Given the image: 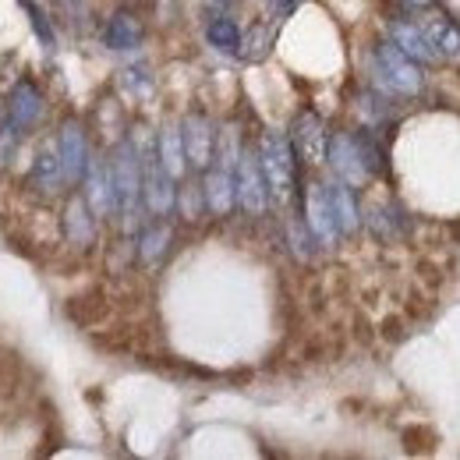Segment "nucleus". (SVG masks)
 Here are the masks:
<instances>
[{
  "instance_id": "1",
  "label": "nucleus",
  "mask_w": 460,
  "mask_h": 460,
  "mask_svg": "<svg viewBox=\"0 0 460 460\" xmlns=\"http://www.w3.org/2000/svg\"><path fill=\"white\" fill-rule=\"evenodd\" d=\"M259 160L266 171V184H270V202L284 206L294 195V177H297V153L294 142L284 131H266L262 146H259Z\"/></svg>"
},
{
  "instance_id": "2",
  "label": "nucleus",
  "mask_w": 460,
  "mask_h": 460,
  "mask_svg": "<svg viewBox=\"0 0 460 460\" xmlns=\"http://www.w3.org/2000/svg\"><path fill=\"white\" fill-rule=\"evenodd\" d=\"M114 191H117V217L131 227L138 220V209L146 206L142 202V153L131 138H124L114 149Z\"/></svg>"
},
{
  "instance_id": "3",
  "label": "nucleus",
  "mask_w": 460,
  "mask_h": 460,
  "mask_svg": "<svg viewBox=\"0 0 460 460\" xmlns=\"http://www.w3.org/2000/svg\"><path fill=\"white\" fill-rule=\"evenodd\" d=\"M372 71H376L379 89H386V93L411 96V93L421 89V64L407 58L394 40L376 43V50H372Z\"/></svg>"
},
{
  "instance_id": "4",
  "label": "nucleus",
  "mask_w": 460,
  "mask_h": 460,
  "mask_svg": "<svg viewBox=\"0 0 460 460\" xmlns=\"http://www.w3.org/2000/svg\"><path fill=\"white\" fill-rule=\"evenodd\" d=\"M142 202L153 217H171L177 206V188H173L171 171L164 167V160L156 153V142L142 153Z\"/></svg>"
},
{
  "instance_id": "5",
  "label": "nucleus",
  "mask_w": 460,
  "mask_h": 460,
  "mask_svg": "<svg viewBox=\"0 0 460 460\" xmlns=\"http://www.w3.org/2000/svg\"><path fill=\"white\" fill-rule=\"evenodd\" d=\"M237 206L248 217H262L270 206V184H266V171L259 160V149L244 146L241 160H237Z\"/></svg>"
},
{
  "instance_id": "6",
  "label": "nucleus",
  "mask_w": 460,
  "mask_h": 460,
  "mask_svg": "<svg viewBox=\"0 0 460 460\" xmlns=\"http://www.w3.org/2000/svg\"><path fill=\"white\" fill-rule=\"evenodd\" d=\"M326 164H330V171L337 173L341 181H347V184H361V181L372 173L368 164H365L361 146H358V135H350V131L330 135V142H326Z\"/></svg>"
},
{
  "instance_id": "7",
  "label": "nucleus",
  "mask_w": 460,
  "mask_h": 460,
  "mask_svg": "<svg viewBox=\"0 0 460 460\" xmlns=\"http://www.w3.org/2000/svg\"><path fill=\"white\" fill-rule=\"evenodd\" d=\"M181 138H184V153H188V167L191 171H206L217 156V131L213 120L206 114H188L181 120Z\"/></svg>"
},
{
  "instance_id": "8",
  "label": "nucleus",
  "mask_w": 460,
  "mask_h": 460,
  "mask_svg": "<svg viewBox=\"0 0 460 460\" xmlns=\"http://www.w3.org/2000/svg\"><path fill=\"white\" fill-rule=\"evenodd\" d=\"M305 220H308V227L315 234V241L319 244H337V237H344L341 234V224H337V213H333V202H330V188L323 184V181H315V184H308V195H305Z\"/></svg>"
},
{
  "instance_id": "9",
  "label": "nucleus",
  "mask_w": 460,
  "mask_h": 460,
  "mask_svg": "<svg viewBox=\"0 0 460 460\" xmlns=\"http://www.w3.org/2000/svg\"><path fill=\"white\" fill-rule=\"evenodd\" d=\"M82 184H85V202H89V209H93V217L96 220H107V217H114L117 213V191H114V167H111V160H93L89 164V171L82 177Z\"/></svg>"
},
{
  "instance_id": "10",
  "label": "nucleus",
  "mask_w": 460,
  "mask_h": 460,
  "mask_svg": "<svg viewBox=\"0 0 460 460\" xmlns=\"http://www.w3.org/2000/svg\"><path fill=\"white\" fill-rule=\"evenodd\" d=\"M58 149H60V164H64L67 181H71V184L82 181L85 171H89V164H93V156H89V138H85V131H82L78 120H64V124H60Z\"/></svg>"
},
{
  "instance_id": "11",
  "label": "nucleus",
  "mask_w": 460,
  "mask_h": 460,
  "mask_svg": "<svg viewBox=\"0 0 460 460\" xmlns=\"http://www.w3.org/2000/svg\"><path fill=\"white\" fill-rule=\"evenodd\" d=\"M290 142H294V153H297L301 160H308V164H326V142H330V135H326L323 120L315 114L305 111V114L294 117Z\"/></svg>"
},
{
  "instance_id": "12",
  "label": "nucleus",
  "mask_w": 460,
  "mask_h": 460,
  "mask_svg": "<svg viewBox=\"0 0 460 460\" xmlns=\"http://www.w3.org/2000/svg\"><path fill=\"white\" fill-rule=\"evenodd\" d=\"M202 195H206V209L213 217H227L237 206V171L209 164L206 167V181H202Z\"/></svg>"
},
{
  "instance_id": "13",
  "label": "nucleus",
  "mask_w": 460,
  "mask_h": 460,
  "mask_svg": "<svg viewBox=\"0 0 460 460\" xmlns=\"http://www.w3.org/2000/svg\"><path fill=\"white\" fill-rule=\"evenodd\" d=\"M386 40H394L403 54L411 60H418V64H436V60H439V54L432 50V43H429V36H425V29L414 25L411 18H394V22L386 25Z\"/></svg>"
},
{
  "instance_id": "14",
  "label": "nucleus",
  "mask_w": 460,
  "mask_h": 460,
  "mask_svg": "<svg viewBox=\"0 0 460 460\" xmlns=\"http://www.w3.org/2000/svg\"><path fill=\"white\" fill-rule=\"evenodd\" d=\"M7 117L18 131H29L40 124L43 117V93L32 85V82H18L11 89V100H7Z\"/></svg>"
},
{
  "instance_id": "15",
  "label": "nucleus",
  "mask_w": 460,
  "mask_h": 460,
  "mask_svg": "<svg viewBox=\"0 0 460 460\" xmlns=\"http://www.w3.org/2000/svg\"><path fill=\"white\" fill-rule=\"evenodd\" d=\"M142 40H146V29L131 11H114V18L103 25V47L107 50H117V54L138 50Z\"/></svg>"
},
{
  "instance_id": "16",
  "label": "nucleus",
  "mask_w": 460,
  "mask_h": 460,
  "mask_svg": "<svg viewBox=\"0 0 460 460\" xmlns=\"http://www.w3.org/2000/svg\"><path fill=\"white\" fill-rule=\"evenodd\" d=\"M330 188V202H333V213H337V224H341V234H354L361 227V206H358V195L347 181H333L326 184Z\"/></svg>"
},
{
  "instance_id": "17",
  "label": "nucleus",
  "mask_w": 460,
  "mask_h": 460,
  "mask_svg": "<svg viewBox=\"0 0 460 460\" xmlns=\"http://www.w3.org/2000/svg\"><path fill=\"white\" fill-rule=\"evenodd\" d=\"M421 29H425V36H429L432 50L439 54V60L460 58V25H454L450 18H429Z\"/></svg>"
},
{
  "instance_id": "18",
  "label": "nucleus",
  "mask_w": 460,
  "mask_h": 460,
  "mask_svg": "<svg viewBox=\"0 0 460 460\" xmlns=\"http://www.w3.org/2000/svg\"><path fill=\"white\" fill-rule=\"evenodd\" d=\"M64 181H67V173H64V164H60V149H54V146L40 149V156H36V164H32V184H36L40 191L54 195Z\"/></svg>"
},
{
  "instance_id": "19",
  "label": "nucleus",
  "mask_w": 460,
  "mask_h": 460,
  "mask_svg": "<svg viewBox=\"0 0 460 460\" xmlns=\"http://www.w3.org/2000/svg\"><path fill=\"white\" fill-rule=\"evenodd\" d=\"M93 230H96V217H93L85 195H82V199H71L67 209H64V234H67V241L89 244V241H93Z\"/></svg>"
},
{
  "instance_id": "20",
  "label": "nucleus",
  "mask_w": 460,
  "mask_h": 460,
  "mask_svg": "<svg viewBox=\"0 0 460 460\" xmlns=\"http://www.w3.org/2000/svg\"><path fill=\"white\" fill-rule=\"evenodd\" d=\"M156 153L164 160V167L171 171L173 181H181L188 173V153H184V138H181V128H164L156 135Z\"/></svg>"
},
{
  "instance_id": "21",
  "label": "nucleus",
  "mask_w": 460,
  "mask_h": 460,
  "mask_svg": "<svg viewBox=\"0 0 460 460\" xmlns=\"http://www.w3.org/2000/svg\"><path fill=\"white\" fill-rule=\"evenodd\" d=\"M171 241H173V234L167 224H149V227L138 234V259L146 262V266H156L167 252H171Z\"/></svg>"
},
{
  "instance_id": "22",
  "label": "nucleus",
  "mask_w": 460,
  "mask_h": 460,
  "mask_svg": "<svg viewBox=\"0 0 460 460\" xmlns=\"http://www.w3.org/2000/svg\"><path fill=\"white\" fill-rule=\"evenodd\" d=\"M241 29H237V22H230L227 14H217L209 25H206V40H209V47L213 50H220V54H237L241 50Z\"/></svg>"
},
{
  "instance_id": "23",
  "label": "nucleus",
  "mask_w": 460,
  "mask_h": 460,
  "mask_svg": "<svg viewBox=\"0 0 460 460\" xmlns=\"http://www.w3.org/2000/svg\"><path fill=\"white\" fill-rule=\"evenodd\" d=\"M270 43H273V29L266 25V22H255L244 36H241V58L244 60H262L270 54Z\"/></svg>"
},
{
  "instance_id": "24",
  "label": "nucleus",
  "mask_w": 460,
  "mask_h": 460,
  "mask_svg": "<svg viewBox=\"0 0 460 460\" xmlns=\"http://www.w3.org/2000/svg\"><path fill=\"white\" fill-rule=\"evenodd\" d=\"M22 7L29 11V18H32V29H36V36L43 40V47H47V50H54V47H58V40H54V29L47 25V18H43V11H40V7L32 4V0H22Z\"/></svg>"
},
{
  "instance_id": "25",
  "label": "nucleus",
  "mask_w": 460,
  "mask_h": 460,
  "mask_svg": "<svg viewBox=\"0 0 460 460\" xmlns=\"http://www.w3.org/2000/svg\"><path fill=\"white\" fill-rule=\"evenodd\" d=\"M394 213L390 209H383V206H376L372 213H368V227L376 230V237H394Z\"/></svg>"
},
{
  "instance_id": "26",
  "label": "nucleus",
  "mask_w": 460,
  "mask_h": 460,
  "mask_svg": "<svg viewBox=\"0 0 460 460\" xmlns=\"http://www.w3.org/2000/svg\"><path fill=\"white\" fill-rule=\"evenodd\" d=\"M14 149H18V128L7 124V128L0 131V164H7V160L14 156Z\"/></svg>"
},
{
  "instance_id": "27",
  "label": "nucleus",
  "mask_w": 460,
  "mask_h": 460,
  "mask_svg": "<svg viewBox=\"0 0 460 460\" xmlns=\"http://www.w3.org/2000/svg\"><path fill=\"white\" fill-rule=\"evenodd\" d=\"M297 4H301V0H270V11H273L277 18H290V14L297 11Z\"/></svg>"
},
{
  "instance_id": "28",
  "label": "nucleus",
  "mask_w": 460,
  "mask_h": 460,
  "mask_svg": "<svg viewBox=\"0 0 460 460\" xmlns=\"http://www.w3.org/2000/svg\"><path fill=\"white\" fill-rule=\"evenodd\" d=\"M11 124V117H7V103H0V131Z\"/></svg>"
},
{
  "instance_id": "29",
  "label": "nucleus",
  "mask_w": 460,
  "mask_h": 460,
  "mask_svg": "<svg viewBox=\"0 0 460 460\" xmlns=\"http://www.w3.org/2000/svg\"><path fill=\"white\" fill-rule=\"evenodd\" d=\"M60 7H78V4H82V0H58Z\"/></svg>"
},
{
  "instance_id": "30",
  "label": "nucleus",
  "mask_w": 460,
  "mask_h": 460,
  "mask_svg": "<svg viewBox=\"0 0 460 460\" xmlns=\"http://www.w3.org/2000/svg\"><path fill=\"white\" fill-rule=\"evenodd\" d=\"M407 4H414V7H429L432 0H407Z\"/></svg>"
}]
</instances>
